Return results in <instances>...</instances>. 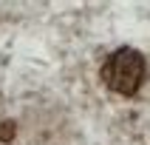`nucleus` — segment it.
<instances>
[{
  "mask_svg": "<svg viewBox=\"0 0 150 145\" xmlns=\"http://www.w3.org/2000/svg\"><path fill=\"white\" fill-rule=\"evenodd\" d=\"M144 68H147V63H144L142 51L130 49V46H122V49H116L113 54L105 57V63H102V68H99V77L113 94L133 97V94L142 88Z\"/></svg>",
  "mask_w": 150,
  "mask_h": 145,
  "instance_id": "obj_1",
  "label": "nucleus"
}]
</instances>
